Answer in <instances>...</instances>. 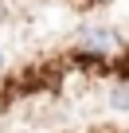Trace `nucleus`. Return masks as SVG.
Listing matches in <instances>:
<instances>
[{
    "mask_svg": "<svg viewBox=\"0 0 129 133\" xmlns=\"http://www.w3.org/2000/svg\"><path fill=\"white\" fill-rule=\"evenodd\" d=\"M0 66H4V55H0Z\"/></svg>",
    "mask_w": 129,
    "mask_h": 133,
    "instance_id": "obj_2",
    "label": "nucleus"
},
{
    "mask_svg": "<svg viewBox=\"0 0 129 133\" xmlns=\"http://www.w3.org/2000/svg\"><path fill=\"white\" fill-rule=\"evenodd\" d=\"M78 47L90 51V55H113V51L121 47V39H117V31H110V28H86V31L78 35Z\"/></svg>",
    "mask_w": 129,
    "mask_h": 133,
    "instance_id": "obj_1",
    "label": "nucleus"
}]
</instances>
